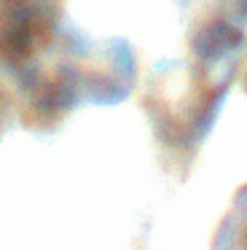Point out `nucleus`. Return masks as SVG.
Returning a JSON list of instances; mask_svg holds the SVG:
<instances>
[{"mask_svg": "<svg viewBox=\"0 0 247 250\" xmlns=\"http://www.w3.org/2000/svg\"><path fill=\"white\" fill-rule=\"evenodd\" d=\"M236 250H247V223H245V229H242V234H239V242H236Z\"/></svg>", "mask_w": 247, "mask_h": 250, "instance_id": "nucleus-1", "label": "nucleus"}]
</instances>
